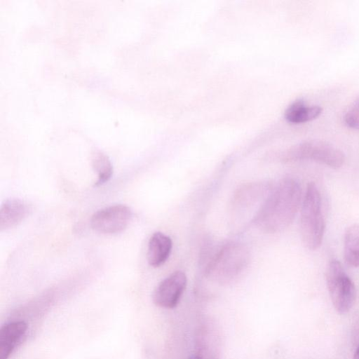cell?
<instances>
[{
    "mask_svg": "<svg viewBox=\"0 0 359 359\" xmlns=\"http://www.w3.org/2000/svg\"><path fill=\"white\" fill-rule=\"evenodd\" d=\"M301 197L299 183L292 177L283 178L272 187L253 224L268 233L284 230L294 219Z\"/></svg>",
    "mask_w": 359,
    "mask_h": 359,
    "instance_id": "1",
    "label": "cell"
},
{
    "mask_svg": "<svg viewBox=\"0 0 359 359\" xmlns=\"http://www.w3.org/2000/svg\"><path fill=\"white\" fill-rule=\"evenodd\" d=\"M250 259L248 247L240 242L226 243L205 252L204 272L210 280L228 283L240 276Z\"/></svg>",
    "mask_w": 359,
    "mask_h": 359,
    "instance_id": "2",
    "label": "cell"
},
{
    "mask_svg": "<svg viewBox=\"0 0 359 359\" xmlns=\"http://www.w3.org/2000/svg\"><path fill=\"white\" fill-rule=\"evenodd\" d=\"M273 186L267 182H252L239 187L233 194L230 212L233 224L243 228L254 223Z\"/></svg>",
    "mask_w": 359,
    "mask_h": 359,
    "instance_id": "3",
    "label": "cell"
},
{
    "mask_svg": "<svg viewBox=\"0 0 359 359\" xmlns=\"http://www.w3.org/2000/svg\"><path fill=\"white\" fill-rule=\"evenodd\" d=\"M325 232V220L322 213V202L319 190L314 182H310L301 208L300 233L306 248L317 250L321 245Z\"/></svg>",
    "mask_w": 359,
    "mask_h": 359,
    "instance_id": "4",
    "label": "cell"
},
{
    "mask_svg": "<svg viewBox=\"0 0 359 359\" xmlns=\"http://www.w3.org/2000/svg\"><path fill=\"white\" fill-rule=\"evenodd\" d=\"M326 283L332 304L340 314L350 311L356 298V290L351 279L346 274L341 263L332 259L326 270Z\"/></svg>",
    "mask_w": 359,
    "mask_h": 359,
    "instance_id": "5",
    "label": "cell"
},
{
    "mask_svg": "<svg viewBox=\"0 0 359 359\" xmlns=\"http://www.w3.org/2000/svg\"><path fill=\"white\" fill-rule=\"evenodd\" d=\"M285 161L311 160L337 169L345 161L342 151L335 146L320 140H310L300 143L286 152Z\"/></svg>",
    "mask_w": 359,
    "mask_h": 359,
    "instance_id": "6",
    "label": "cell"
},
{
    "mask_svg": "<svg viewBox=\"0 0 359 359\" xmlns=\"http://www.w3.org/2000/svg\"><path fill=\"white\" fill-rule=\"evenodd\" d=\"M132 217L129 207L116 204L102 208L91 217L90 226L97 232L114 234L123 231Z\"/></svg>",
    "mask_w": 359,
    "mask_h": 359,
    "instance_id": "7",
    "label": "cell"
},
{
    "mask_svg": "<svg viewBox=\"0 0 359 359\" xmlns=\"http://www.w3.org/2000/svg\"><path fill=\"white\" fill-rule=\"evenodd\" d=\"M187 282V276L183 271H174L154 289L152 294L154 303L161 308H175L186 288Z\"/></svg>",
    "mask_w": 359,
    "mask_h": 359,
    "instance_id": "8",
    "label": "cell"
},
{
    "mask_svg": "<svg viewBox=\"0 0 359 359\" xmlns=\"http://www.w3.org/2000/svg\"><path fill=\"white\" fill-rule=\"evenodd\" d=\"M31 211L29 205L19 198L6 200L0 208V229H10L22 222Z\"/></svg>",
    "mask_w": 359,
    "mask_h": 359,
    "instance_id": "9",
    "label": "cell"
},
{
    "mask_svg": "<svg viewBox=\"0 0 359 359\" xmlns=\"http://www.w3.org/2000/svg\"><path fill=\"white\" fill-rule=\"evenodd\" d=\"M27 330L23 320H13L4 325L0 330V359H8Z\"/></svg>",
    "mask_w": 359,
    "mask_h": 359,
    "instance_id": "10",
    "label": "cell"
},
{
    "mask_svg": "<svg viewBox=\"0 0 359 359\" xmlns=\"http://www.w3.org/2000/svg\"><path fill=\"white\" fill-rule=\"evenodd\" d=\"M172 247L171 238L161 233L155 232L150 237L147 259L149 264L153 267H158L168 259Z\"/></svg>",
    "mask_w": 359,
    "mask_h": 359,
    "instance_id": "11",
    "label": "cell"
},
{
    "mask_svg": "<svg viewBox=\"0 0 359 359\" xmlns=\"http://www.w3.org/2000/svg\"><path fill=\"white\" fill-rule=\"evenodd\" d=\"M322 111L320 106H309L304 100L299 99L286 109L285 118L291 123H302L314 120L321 114Z\"/></svg>",
    "mask_w": 359,
    "mask_h": 359,
    "instance_id": "12",
    "label": "cell"
},
{
    "mask_svg": "<svg viewBox=\"0 0 359 359\" xmlns=\"http://www.w3.org/2000/svg\"><path fill=\"white\" fill-rule=\"evenodd\" d=\"M92 165L97 175L95 186L102 185L110 180L113 175V166L104 154L95 151L93 154Z\"/></svg>",
    "mask_w": 359,
    "mask_h": 359,
    "instance_id": "13",
    "label": "cell"
},
{
    "mask_svg": "<svg viewBox=\"0 0 359 359\" xmlns=\"http://www.w3.org/2000/svg\"><path fill=\"white\" fill-rule=\"evenodd\" d=\"M344 254L346 255L359 253V224L350 226L345 232Z\"/></svg>",
    "mask_w": 359,
    "mask_h": 359,
    "instance_id": "14",
    "label": "cell"
},
{
    "mask_svg": "<svg viewBox=\"0 0 359 359\" xmlns=\"http://www.w3.org/2000/svg\"><path fill=\"white\" fill-rule=\"evenodd\" d=\"M344 121L348 127L359 130V96L346 111L344 116Z\"/></svg>",
    "mask_w": 359,
    "mask_h": 359,
    "instance_id": "15",
    "label": "cell"
},
{
    "mask_svg": "<svg viewBox=\"0 0 359 359\" xmlns=\"http://www.w3.org/2000/svg\"><path fill=\"white\" fill-rule=\"evenodd\" d=\"M346 263L353 267H359V253L344 256Z\"/></svg>",
    "mask_w": 359,
    "mask_h": 359,
    "instance_id": "16",
    "label": "cell"
},
{
    "mask_svg": "<svg viewBox=\"0 0 359 359\" xmlns=\"http://www.w3.org/2000/svg\"><path fill=\"white\" fill-rule=\"evenodd\" d=\"M353 359H359V344L354 352L353 358Z\"/></svg>",
    "mask_w": 359,
    "mask_h": 359,
    "instance_id": "17",
    "label": "cell"
},
{
    "mask_svg": "<svg viewBox=\"0 0 359 359\" xmlns=\"http://www.w3.org/2000/svg\"><path fill=\"white\" fill-rule=\"evenodd\" d=\"M189 359H201V358L198 355H192Z\"/></svg>",
    "mask_w": 359,
    "mask_h": 359,
    "instance_id": "18",
    "label": "cell"
}]
</instances>
